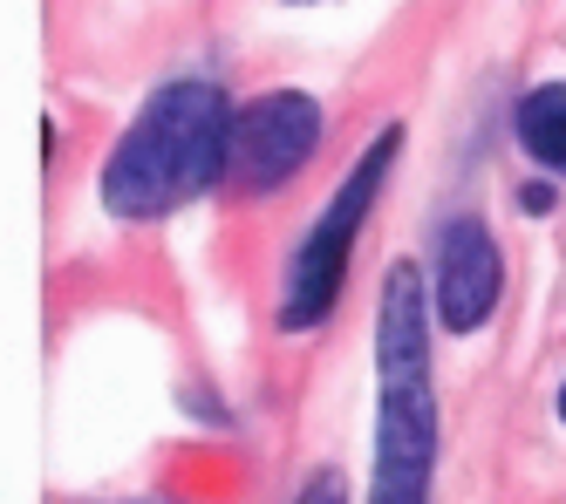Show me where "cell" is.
<instances>
[{"mask_svg":"<svg viewBox=\"0 0 566 504\" xmlns=\"http://www.w3.org/2000/svg\"><path fill=\"white\" fill-rule=\"evenodd\" d=\"M232 164V109L212 82H165L103 164V204L116 219H165L212 191Z\"/></svg>","mask_w":566,"mask_h":504,"instance_id":"1","label":"cell"},{"mask_svg":"<svg viewBox=\"0 0 566 504\" xmlns=\"http://www.w3.org/2000/svg\"><path fill=\"white\" fill-rule=\"evenodd\" d=\"M499 286H505V266L492 232L478 219H451L437 232V321L451 334H478L499 307Z\"/></svg>","mask_w":566,"mask_h":504,"instance_id":"5","label":"cell"},{"mask_svg":"<svg viewBox=\"0 0 566 504\" xmlns=\"http://www.w3.org/2000/svg\"><path fill=\"white\" fill-rule=\"evenodd\" d=\"M559 423H566V389H559Z\"/></svg>","mask_w":566,"mask_h":504,"instance_id":"8","label":"cell"},{"mask_svg":"<svg viewBox=\"0 0 566 504\" xmlns=\"http://www.w3.org/2000/svg\"><path fill=\"white\" fill-rule=\"evenodd\" d=\"M376 484L369 504H430L437 396H430V307L423 273L396 260L376 301Z\"/></svg>","mask_w":566,"mask_h":504,"instance_id":"2","label":"cell"},{"mask_svg":"<svg viewBox=\"0 0 566 504\" xmlns=\"http://www.w3.org/2000/svg\"><path fill=\"white\" fill-rule=\"evenodd\" d=\"M518 144L546 171H566V82H539V90L518 96Z\"/></svg>","mask_w":566,"mask_h":504,"instance_id":"6","label":"cell"},{"mask_svg":"<svg viewBox=\"0 0 566 504\" xmlns=\"http://www.w3.org/2000/svg\"><path fill=\"white\" fill-rule=\"evenodd\" d=\"M314 144H321V103L301 90H273V96H253L232 116V164L226 171L247 191H273L314 157Z\"/></svg>","mask_w":566,"mask_h":504,"instance_id":"4","label":"cell"},{"mask_svg":"<svg viewBox=\"0 0 566 504\" xmlns=\"http://www.w3.org/2000/svg\"><path fill=\"white\" fill-rule=\"evenodd\" d=\"M294 504H348V491H342V477L335 471H314L307 484H301V497Z\"/></svg>","mask_w":566,"mask_h":504,"instance_id":"7","label":"cell"},{"mask_svg":"<svg viewBox=\"0 0 566 504\" xmlns=\"http://www.w3.org/2000/svg\"><path fill=\"white\" fill-rule=\"evenodd\" d=\"M402 150V123H389V130H376V144L355 157V171L335 185V198L321 204L314 232L301 239V252L287 260V286H280V327H321L335 314L342 301V273L355 260V239L361 225H369V204L389 178V164Z\"/></svg>","mask_w":566,"mask_h":504,"instance_id":"3","label":"cell"}]
</instances>
